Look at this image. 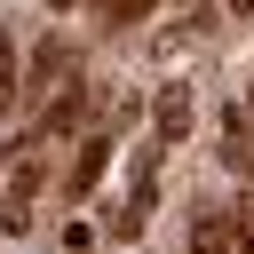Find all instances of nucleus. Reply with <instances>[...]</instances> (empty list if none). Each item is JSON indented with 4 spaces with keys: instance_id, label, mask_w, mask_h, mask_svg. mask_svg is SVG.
I'll use <instances>...</instances> for the list:
<instances>
[{
    "instance_id": "obj_1",
    "label": "nucleus",
    "mask_w": 254,
    "mask_h": 254,
    "mask_svg": "<svg viewBox=\"0 0 254 254\" xmlns=\"http://www.w3.org/2000/svg\"><path fill=\"white\" fill-rule=\"evenodd\" d=\"M175 135H190V95L159 87V143H175Z\"/></svg>"
},
{
    "instance_id": "obj_2",
    "label": "nucleus",
    "mask_w": 254,
    "mask_h": 254,
    "mask_svg": "<svg viewBox=\"0 0 254 254\" xmlns=\"http://www.w3.org/2000/svg\"><path fill=\"white\" fill-rule=\"evenodd\" d=\"M103 159H111V135H87V143H79V159H71V190H95Z\"/></svg>"
},
{
    "instance_id": "obj_3",
    "label": "nucleus",
    "mask_w": 254,
    "mask_h": 254,
    "mask_svg": "<svg viewBox=\"0 0 254 254\" xmlns=\"http://www.w3.org/2000/svg\"><path fill=\"white\" fill-rule=\"evenodd\" d=\"M190 254H230V230H222V222H214V214H206V222H198V230H190Z\"/></svg>"
},
{
    "instance_id": "obj_4",
    "label": "nucleus",
    "mask_w": 254,
    "mask_h": 254,
    "mask_svg": "<svg viewBox=\"0 0 254 254\" xmlns=\"http://www.w3.org/2000/svg\"><path fill=\"white\" fill-rule=\"evenodd\" d=\"M0 103H16V48H0Z\"/></svg>"
},
{
    "instance_id": "obj_5",
    "label": "nucleus",
    "mask_w": 254,
    "mask_h": 254,
    "mask_svg": "<svg viewBox=\"0 0 254 254\" xmlns=\"http://www.w3.org/2000/svg\"><path fill=\"white\" fill-rule=\"evenodd\" d=\"M151 8H159V0H119V16H127V24H135V16H151Z\"/></svg>"
},
{
    "instance_id": "obj_6",
    "label": "nucleus",
    "mask_w": 254,
    "mask_h": 254,
    "mask_svg": "<svg viewBox=\"0 0 254 254\" xmlns=\"http://www.w3.org/2000/svg\"><path fill=\"white\" fill-rule=\"evenodd\" d=\"M238 246H246V254H254V222H238Z\"/></svg>"
},
{
    "instance_id": "obj_7",
    "label": "nucleus",
    "mask_w": 254,
    "mask_h": 254,
    "mask_svg": "<svg viewBox=\"0 0 254 254\" xmlns=\"http://www.w3.org/2000/svg\"><path fill=\"white\" fill-rule=\"evenodd\" d=\"M230 16H254V0H230Z\"/></svg>"
},
{
    "instance_id": "obj_8",
    "label": "nucleus",
    "mask_w": 254,
    "mask_h": 254,
    "mask_svg": "<svg viewBox=\"0 0 254 254\" xmlns=\"http://www.w3.org/2000/svg\"><path fill=\"white\" fill-rule=\"evenodd\" d=\"M48 8H64V0H48Z\"/></svg>"
},
{
    "instance_id": "obj_9",
    "label": "nucleus",
    "mask_w": 254,
    "mask_h": 254,
    "mask_svg": "<svg viewBox=\"0 0 254 254\" xmlns=\"http://www.w3.org/2000/svg\"><path fill=\"white\" fill-rule=\"evenodd\" d=\"M0 159H8V143H0Z\"/></svg>"
}]
</instances>
